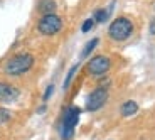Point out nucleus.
<instances>
[{
    "instance_id": "16",
    "label": "nucleus",
    "mask_w": 155,
    "mask_h": 140,
    "mask_svg": "<svg viewBox=\"0 0 155 140\" xmlns=\"http://www.w3.org/2000/svg\"><path fill=\"white\" fill-rule=\"evenodd\" d=\"M148 32H150V35H155V17L148 24Z\"/></svg>"
},
{
    "instance_id": "7",
    "label": "nucleus",
    "mask_w": 155,
    "mask_h": 140,
    "mask_svg": "<svg viewBox=\"0 0 155 140\" xmlns=\"http://www.w3.org/2000/svg\"><path fill=\"white\" fill-rule=\"evenodd\" d=\"M20 98V90L15 85L0 81V103H14Z\"/></svg>"
},
{
    "instance_id": "10",
    "label": "nucleus",
    "mask_w": 155,
    "mask_h": 140,
    "mask_svg": "<svg viewBox=\"0 0 155 140\" xmlns=\"http://www.w3.org/2000/svg\"><path fill=\"white\" fill-rule=\"evenodd\" d=\"M98 44H100V39H98V37H93L91 41H88V42H86V46L83 47V51H81V59H86V58H88V56L91 54L94 49H96Z\"/></svg>"
},
{
    "instance_id": "12",
    "label": "nucleus",
    "mask_w": 155,
    "mask_h": 140,
    "mask_svg": "<svg viewBox=\"0 0 155 140\" xmlns=\"http://www.w3.org/2000/svg\"><path fill=\"white\" fill-rule=\"evenodd\" d=\"M78 69H79V64H74V66L68 71L66 78H64V83H62V90H68V88H69V85H71V81H73V78L76 76Z\"/></svg>"
},
{
    "instance_id": "5",
    "label": "nucleus",
    "mask_w": 155,
    "mask_h": 140,
    "mask_svg": "<svg viewBox=\"0 0 155 140\" xmlns=\"http://www.w3.org/2000/svg\"><path fill=\"white\" fill-rule=\"evenodd\" d=\"M108 98H110L108 86H98V88H94V90L86 96L84 110L86 112H98L100 108H103V106L106 105Z\"/></svg>"
},
{
    "instance_id": "1",
    "label": "nucleus",
    "mask_w": 155,
    "mask_h": 140,
    "mask_svg": "<svg viewBox=\"0 0 155 140\" xmlns=\"http://www.w3.org/2000/svg\"><path fill=\"white\" fill-rule=\"evenodd\" d=\"M34 64H35V58L31 52H19L5 62L4 73L10 78H19V76H24L25 73H29L34 68Z\"/></svg>"
},
{
    "instance_id": "6",
    "label": "nucleus",
    "mask_w": 155,
    "mask_h": 140,
    "mask_svg": "<svg viewBox=\"0 0 155 140\" xmlns=\"http://www.w3.org/2000/svg\"><path fill=\"white\" fill-rule=\"evenodd\" d=\"M111 68V59L105 54H98L88 61L86 64V71H88L89 76H94V78H103L106 73Z\"/></svg>"
},
{
    "instance_id": "15",
    "label": "nucleus",
    "mask_w": 155,
    "mask_h": 140,
    "mask_svg": "<svg viewBox=\"0 0 155 140\" xmlns=\"http://www.w3.org/2000/svg\"><path fill=\"white\" fill-rule=\"evenodd\" d=\"M54 85L51 83V85H47V88H46V91H44V95H42V100H44V103H46L47 100H49L51 96H52V93H54Z\"/></svg>"
},
{
    "instance_id": "17",
    "label": "nucleus",
    "mask_w": 155,
    "mask_h": 140,
    "mask_svg": "<svg viewBox=\"0 0 155 140\" xmlns=\"http://www.w3.org/2000/svg\"><path fill=\"white\" fill-rule=\"evenodd\" d=\"M44 112H46V105H42V106H41V108L37 110V113H44Z\"/></svg>"
},
{
    "instance_id": "8",
    "label": "nucleus",
    "mask_w": 155,
    "mask_h": 140,
    "mask_svg": "<svg viewBox=\"0 0 155 140\" xmlns=\"http://www.w3.org/2000/svg\"><path fill=\"white\" fill-rule=\"evenodd\" d=\"M137 112H138V103L133 101V100H127L125 103H121V106H120V113L123 117H133Z\"/></svg>"
},
{
    "instance_id": "4",
    "label": "nucleus",
    "mask_w": 155,
    "mask_h": 140,
    "mask_svg": "<svg viewBox=\"0 0 155 140\" xmlns=\"http://www.w3.org/2000/svg\"><path fill=\"white\" fill-rule=\"evenodd\" d=\"M37 31L41 35L52 37L62 31V19L58 14H44L37 22Z\"/></svg>"
},
{
    "instance_id": "2",
    "label": "nucleus",
    "mask_w": 155,
    "mask_h": 140,
    "mask_svg": "<svg viewBox=\"0 0 155 140\" xmlns=\"http://www.w3.org/2000/svg\"><path fill=\"white\" fill-rule=\"evenodd\" d=\"M133 31H135V25H133L132 20L128 17L120 15L116 19H113V22L110 24L108 35L110 39L115 41V42H125V41H128L133 35Z\"/></svg>"
},
{
    "instance_id": "11",
    "label": "nucleus",
    "mask_w": 155,
    "mask_h": 140,
    "mask_svg": "<svg viewBox=\"0 0 155 140\" xmlns=\"http://www.w3.org/2000/svg\"><path fill=\"white\" fill-rule=\"evenodd\" d=\"M113 8V7H111ZM111 8H98V10H94V15H93V19H94V24H103V22H106L108 20V17H110V12H111Z\"/></svg>"
},
{
    "instance_id": "13",
    "label": "nucleus",
    "mask_w": 155,
    "mask_h": 140,
    "mask_svg": "<svg viewBox=\"0 0 155 140\" xmlns=\"http://www.w3.org/2000/svg\"><path fill=\"white\" fill-rule=\"evenodd\" d=\"M12 118V113H10V110H7V108H2L0 106V125H4V123H7L8 120Z\"/></svg>"
},
{
    "instance_id": "14",
    "label": "nucleus",
    "mask_w": 155,
    "mask_h": 140,
    "mask_svg": "<svg viewBox=\"0 0 155 140\" xmlns=\"http://www.w3.org/2000/svg\"><path fill=\"white\" fill-rule=\"evenodd\" d=\"M94 27V19H86L84 22H83V25H81V32H89L91 29Z\"/></svg>"
},
{
    "instance_id": "3",
    "label": "nucleus",
    "mask_w": 155,
    "mask_h": 140,
    "mask_svg": "<svg viewBox=\"0 0 155 140\" xmlns=\"http://www.w3.org/2000/svg\"><path fill=\"white\" fill-rule=\"evenodd\" d=\"M79 117H81V108H78V106H68L64 110L61 123H59V135L62 140H73Z\"/></svg>"
},
{
    "instance_id": "9",
    "label": "nucleus",
    "mask_w": 155,
    "mask_h": 140,
    "mask_svg": "<svg viewBox=\"0 0 155 140\" xmlns=\"http://www.w3.org/2000/svg\"><path fill=\"white\" fill-rule=\"evenodd\" d=\"M56 2L54 0H41V4H39V10L44 14H56Z\"/></svg>"
}]
</instances>
